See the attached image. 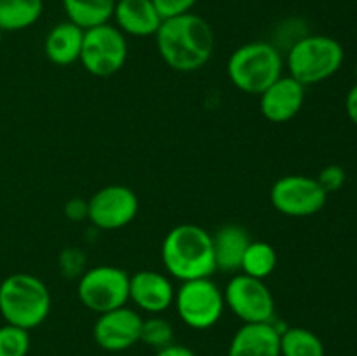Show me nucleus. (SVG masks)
I'll return each instance as SVG.
<instances>
[{
  "label": "nucleus",
  "instance_id": "28",
  "mask_svg": "<svg viewBox=\"0 0 357 356\" xmlns=\"http://www.w3.org/2000/svg\"><path fill=\"white\" fill-rule=\"evenodd\" d=\"M65 212L72 220H80L82 216H87V202L80 201V199H73L66 205Z\"/></svg>",
  "mask_w": 357,
  "mask_h": 356
},
{
  "label": "nucleus",
  "instance_id": "3",
  "mask_svg": "<svg viewBox=\"0 0 357 356\" xmlns=\"http://www.w3.org/2000/svg\"><path fill=\"white\" fill-rule=\"evenodd\" d=\"M49 311L51 293L37 276L16 272L0 283V314L9 325L30 330L44 323Z\"/></svg>",
  "mask_w": 357,
  "mask_h": 356
},
{
  "label": "nucleus",
  "instance_id": "27",
  "mask_svg": "<svg viewBox=\"0 0 357 356\" xmlns=\"http://www.w3.org/2000/svg\"><path fill=\"white\" fill-rule=\"evenodd\" d=\"M345 112H347L352 124L357 126V84L349 89L347 98H345Z\"/></svg>",
  "mask_w": 357,
  "mask_h": 356
},
{
  "label": "nucleus",
  "instance_id": "30",
  "mask_svg": "<svg viewBox=\"0 0 357 356\" xmlns=\"http://www.w3.org/2000/svg\"><path fill=\"white\" fill-rule=\"evenodd\" d=\"M0 44H2V30H0Z\"/></svg>",
  "mask_w": 357,
  "mask_h": 356
},
{
  "label": "nucleus",
  "instance_id": "19",
  "mask_svg": "<svg viewBox=\"0 0 357 356\" xmlns=\"http://www.w3.org/2000/svg\"><path fill=\"white\" fill-rule=\"evenodd\" d=\"M117 0H61L68 21L82 30L108 23Z\"/></svg>",
  "mask_w": 357,
  "mask_h": 356
},
{
  "label": "nucleus",
  "instance_id": "29",
  "mask_svg": "<svg viewBox=\"0 0 357 356\" xmlns=\"http://www.w3.org/2000/svg\"><path fill=\"white\" fill-rule=\"evenodd\" d=\"M155 356H195V353L192 351V349L185 348V346L171 344L167 346V348L159 349V351L155 353Z\"/></svg>",
  "mask_w": 357,
  "mask_h": 356
},
{
  "label": "nucleus",
  "instance_id": "5",
  "mask_svg": "<svg viewBox=\"0 0 357 356\" xmlns=\"http://www.w3.org/2000/svg\"><path fill=\"white\" fill-rule=\"evenodd\" d=\"M345 52L340 42L328 35H303L288 52L289 77L302 86H314L342 68Z\"/></svg>",
  "mask_w": 357,
  "mask_h": 356
},
{
  "label": "nucleus",
  "instance_id": "26",
  "mask_svg": "<svg viewBox=\"0 0 357 356\" xmlns=\"http://www.w3.org/2000/svg\"><path fill=\"white\" fill-rule=\"evenodd\" d=\"M153 6L159 10L160 17L167 20V17L181 16V14L192 13L197 0H152Z\"/></svg>",
  "mask_w": 357,
  "mask_h": 356
},
{
  "label": "nucleus",
  "instance_id": "15",
  "mask_svg": "<svg viewBox=\"0 0 357 356\" xmlns=\"http://www.w3.org/2000/svg\"><path fill=\"white\" fill-rule=\"evenodd\" d=\"M229 356H281V330L268 323H244L232 337Z\"/></svg>",
  "mask_w": 357,
  "mask_h": 356
},
{
  "label": "nucleus",
  "instance_id": "13",
  "mask_svg": "<svg viewBox=\"0 0 357 356\" xmlns=\"http://www.w3.org/2000/svg\"><path fill=\"white\" fill-rule=\"evenodd\" d=\"M305 101V86L293 77H281L260 94V110L274 124L291 121L302 110Z\"/></svg>",
  "mask_w": 357,
  "mask_h": 356
},
{
  "label": "nucleus",
  "instance_id": "9",
  "mask_svg": "<svg viewBox=\"0 0 357 356\" xmlns=\"http://www.w3.org/2000/svg\"><path fill=\"white\" fill-rule=\"evenodd\" d=\"M225 306L244 323H268L274 321L275 302L264 279L236 274L223 290Z\"/></svg>",
  "mask_w": 357,
  "mask_h": 356
},
{
  "label": "nucleus",
  "instance_id": "11",
  "mask_svg": "<svg viewBox=\"0 0 357 356\" xmlns=\"http://www.w3.org/2000/svg\"><path fill=\"white\" fill-rule=\"evenodd\" d=\"M138 208V198L131 188L126 185H107L87 201V218L100 229L115 230L131 223Z\"/></svg>",
  "mask_w": 357,
  "mask_h": 356
},
{
  "label": "nucleus",
  "instance_id": "7",
  "mask_svg": "<svg viewBox=\"0 0 357 356\" xmlns=\"http://www.w3.org/2000/svg\"><path fill=\"white\" fill-rule=\"evenodd\" d=\"M128 59V40L117 27L110 23L84 30L79 61L94 77L117 73Z\"/></svg>",
  "mask_w": 357,
  "mask_h": 356
},
{
  "label": "nucleus",
  "instance_id": "8",
  "mask_svg": "<svg viewBox=\"0 0 357 356\" xmlns=\"http://www.w3.org/2000/svg\"><path fill=\"white\" fill-rule=\"evenodd\" d=\"M77 293L80 302L98 314L117 309L129 300V274L115 265H96L80 276Z\"/></svg>",
  "mask_w": 357,
  "mask_h": 356
},
{
  "label": "nucleus",
  "instance_id": "12",
  "mask_svg": "<svg viewBox=\"0 0 357 356\" xmlns=\"http://www.w3.org/2000/svg\"><path fill=\"white\" fill-rule=\"evenodd\" d=\"M142 323V316L126 306L107 311L94 323V341L107 351H122L139 342Z\"/></svg>",
  "mask_w": 357,
  "mask_h": 356
},
{
  "label": "nucleus",
  "instance_id": "1",
  "mask_svg": "<svg viewBox=\"0 0 357 356\" xmlns=\"http://www.w3.org/2000/svg\"><path fill=\"white\" fill-rule=\"evenodd\" d=\"M155 42L164 63L178 72H195L202 68L215 51L211 24L192 13L162 20L155 34Z\"/></svg>",
  "mask_w": 357,
  "mask_h": 356
},
{
  "label": "nucleus",
  "instance_id": "22",
  "mask_svg": "<svg viewBox=\"0 0 357 356\" xmlns=\"http://www.w3.org/2000/svg\"><path fill=\"white\" fill-rule=\"evenodd\" d=\"M281 356H324V344L307 328H286L281 332Z\"/></svg>",
  "mask_w": 357,
  "mask_h": 356
},
{
  "label": "nucleus",
  "instance_id": "14",
  "mask_svg": "<svg viewBox=\"0 0 357 356\" xmlns=\"http://www.w3.org/2000/svg\"><path fill=\"white\" fill-rule=\"evenodd\" d=\"M173 283L157 271H138L129 276V300L146 313L159 314L174 304Z\"/></svg>",
  "mask_w": 357,
  "mask_h": 356
},
{
  "label": "nucleus",
  "instance_id": "24",
  "mask_svg": "<svg viewBox=\"0 0 357 356\" xmlns=\"http://www.w3.org/2000/svg\"><path fill=\"white\" fill-rule=\"evenodd\" d=\"M30 349L28 330L14 325L0 327V356H26Z\"/></svg>",
  "mask_w": 357,
  "mask_h": 356
},
{
  "label": "nucleus",
  "instance_id": "18",
  "mask_svg": "<svg viewBox=\"0 0 357 356\" xmlns=\"http://www.w3.org/2000/svg\"><path fill=\"white\" fill-rule=\"evenodd\" d=\"M84 30L72 21L58 23L47 34L44 42L45 56L51 63L59 66H68L79 61L82 51Z\"/></svg>",
  "mask_w": 357,
  "mask_h": 356
},
{
  "label": "nucleus",
  "instance_id": "31",
  "mask_svg": "<svg viewBox=\"0 0 357 356\" xmlns=\"http://www.w3.org/2000/svg\"><path fill=\"white\" fill-rule=\"evenodd\" d=\"M356 77H357V61H356Z\"/></svg>",
  "mask_w": 357,
  "mask_h": 356
},
{
  "label": "nucleus",
  "instance_id": "20",
  "mask_svg": "<svg viewBox=\"0 0 357 356\" xmlns=\"http://www.w3.org/2000/svg\"><path fill=\"white\" fill-rule=\"evenodd\" d=\"M42 10V0H0V30H24L37 23Z\"/></svg>",
  "mask_w": 357,
  "mask_h": 356
},
{
  "label": "nucleus",
  "instance_id": "16",
  "mask_svg": "<svg viewBox=\"0 0 357 356\" xmlns=\"http://www.w3.org/2000/svg\"><path fill=\"white\" fill-rule=\"evenodd\" d=\"M112 17L122 34L132 37L155 35L162 23V17L152 0H117Z\"/></svg>",
  "mask_w": 357,
  "mask_h": 356
},
{
  "label": "nucleus",
  "instance_id": "2",
  "mask_svg": "<svg viewBox=\"0 0 357 356\" xmlns=\"http://www.w3.org/2000/svg\"><path fill=\"white\" fill-rule=\"evenodd\" d=\"M162 262L166 271L181 283L211 278L216 271L211 234L194 223L176 225L164 237Z\"/></svg>",
  "mask_w": 357,
  "mask_h": 356
},
{
  "label": "nucleus",
  "instance_id": "21",
  "mask_svg": "<svg viewBox=\"0 0 357 356\" xmlns=\"http://www.w3.org/2000/svg\"><path fill=\"white\" fill-rule=\"evenodd\" d=\"M275 265H278L275 248L265 241H251L243 257L241 271L251 278L265 279L274 272Z\"/></svg>",
  "mask_w": 357,
  "mask_h": 356
},
{
  "label": "nucleus",
  "instance_id": "6",
  "mask_svg": "<svg viewBox=\"0 0 357 356\" xmlns=\"http://www.w3.org/2000/svg\"><path fill=\"white\" fill-rule=\"evenodd\" d=\"M174 306L185 325L195 330H206L220 321L225 299L211 278H199L181 283L174 295Z\"/></svg>",
  "mask_w": 357,
  "mask_h": 356
},
{
  "label": "nucleus",
  "instance_id": "17",
  "mask_svg": "<svg viewBox=\"0 0 357 356\" xmlns=\"http://www.w3.org/2000/svg\"><path fill=\"white\" fill-rule=\"evenodd\" d=\"M213 237L216 271L237 272L241 271L243 257L246 253L251 239L250 232L239 223H225L220 227Z\"/></svg>",
  "mask_w": 357,
  "mask_h": 356
},
{
  "label": "nucleus",
  "instance_id": "25",
  "mask_svg": "<svg viewBox=\"0 0 357 356\" xmlns=\"http://www.w3.org/2000/svg\"><path fill=\"white\" fill-rule=\"evenodd\" d=\"M345 170L338 164H330V166L323 168L321 173L317 175L316 180L319 181L321 187L324 188L326 194H331V192H337L344 187L345 184Z\"/></svg>",
  "mask_w": 357,
  "mask_h": 356
},
{
  "label": "nucleus",
  "instance_id": "4",
  "mask_svg": "<svg viewBox=\"0 0 357 356\" xmlns=\"http://www.w3.org/2000/svg\"><path fill=\"white\" fill-rule=\"evenodd\" d=\"M227 75L243 93L261 94L282 77V56L268 42H248L230 54Z\"/></svg>",
  "mask_w": 357,
  "mask_h": 356
},
{
  "label": "nucleus",
  "instance_id": "23",
  "mask_svg": "<svg viewBox=\"0 0 357 356\" xmlns=\"http://www.w3.org/2000/svg\"><path fill=\"white\" fill-rule=\"evenodd\" d=\"M173 327L164 318L153 316L149 320H143L142 332H139V342H143V344L152 346L159 351V349L173 344Z\"/></svg>",
  "mask_w": 357,
  "mask_h": 356
},
{
  "label": "nucleus",
  "instance_id": "10",
  "mask_svg": "<svg viewBox=\"0 0 357 356\" xmlns=\"http://www.w3.org/2000/svg\"><path fill=\"white\" fill-rule=\"evenodd\" d=\"M328 194L316 178L288 175L272 185L271 202L279 213L288 216H310L326 205Z\"/></svg>",
  "mask_w": 357,
  "mask_h": 356
}]
</instances>
